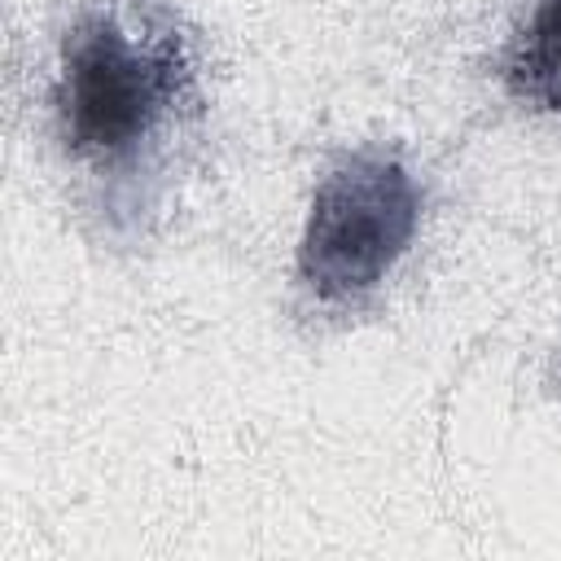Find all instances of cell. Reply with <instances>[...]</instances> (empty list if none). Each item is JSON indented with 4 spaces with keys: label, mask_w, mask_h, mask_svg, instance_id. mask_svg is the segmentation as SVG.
Instances as JSON below:
<instances>
[{
    "label": "cell",
    "mask_w": 561,
    "mask_h": 561,
    "mask_svg": "<svg viewBox=\"0 0 561 561\" xmlns=\"http://www.w3.org/2000/svg\"><path fill=\"white\" fill-rule=\"evenodd\" d=\"M421 184L390 149H351L316 184L298 241V285L320 307L364 302L408 254Z\"/></svg>",
    "instance_id": "7a4b0ae2"
},
{
    "label": "cell",
    "mask_w": 561,
    "mask_h": 561,
    "mask_svg": "<svg viewBox=\"0 0 561 561\" xmlns=\"http://www.w3.org/2000/svg\"><path fill=\"white\" fill-rule=\"evenodd\" d=\"M193 92L175 26H127L110 9L79 13L61 35L53 127L70 162L105 175L127 171L175 123Z\"/></svg>",
    "instance_id": "6da1fadb"
},
{
    "label": "cell",
    "mask_w": 561,
    "mask_h": 561,
    "mask_svg": "<svg viewBox=\"0 0 561 561\" xmlns=\"http://www.w3.org/2000/svg\"><path fill=\"white\" fill-rule=\"evenodd\" d=\"M495 75L517 105L535 114L561 110V0H530L500 48Z\"/></svg>",
    "instance_id": "3957f363"
}]
</instances>
